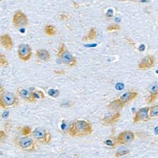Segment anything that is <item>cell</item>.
Segmentation results:
<instances>
[{"mask_svg":"<svg viewBox=\"0 0 158 158\" xmlns=\"http://www.w3.org/2000/svg\"><path fill=\"white\" fill-rule=\"evenodd\" d=\"M35 56L38 60L43 61H49L51 60V55L46 49H38L36 51Z\"/></svg>","mask_w":158,"mask_h":158,"instance_id":"obj_14","label":"cell"},{"mask_svg":"<svg viewBox=\"0 0 158 158\" xmlns=\"http://www.w3.org/2000/svg\"><path fill=\"white\" fill-rule=\"evenodd\" d=\"M3 92H5V88L3 86L0 84V93H2Z\"/></svg>","mask_w":158,"mask_h":158,"instance_id":"obj_31","label":"cell"},{"mask_svg":"<svg viewBox=\"0 0 158 158\" xmlns=\"http://www.w3.org/2000/svg\"><path fill=\"white\" fill-rule=\"evenodd\" d=\"M96 37H97V31L96 28L92 27L90 29L88 34L82 37V41L84 42H88L90 41H93L96 38Z\"/></svg>","mask_w":158,"mask_h":158,"instance_id":"obj_16","label":"cell"},{"mask_svg":"<svg viewBox=\"0 0 158 158\" xmlns=\"http://www.w3.org/2000/svg\"><path fill=\"white\" fill-rule=\"evenodd\" d=\"M21 133L23 136H29V135L32 134V129L30 127L24 126L21 128Z\"/></svg>","mask_w":158,"mask_h":158,"instance_id":"obj_21","label":"cell"},{"mask_svg":"<svg viewBox=\"0 0 158 158\" xmlns=\"http://www.w3.org/2000/svg\"><path fill=\"white\" fill-rule=\"evenodd\" d=\"M135 135L132 131L130 130L125 131L118 135L117 138V142L118 143L121 144H125L133 141Z\"/></svg>","mask_w":158,"mask_h":158,"instance_id":"obj_10","label":"cell"},{"mask_svg":"<svg viewBox=\"0 0 158 158\" xmlns=\"http://www.w3.org/2000/svg\"><path fill=\"white\" fill-rule=\"evenodd\" d=\"M57 32V29L55 27L54 25L49 24L45 26L44 27V33L49 35V36H52L55 35Z\"/></svg>","mask_w":158,"mask_h":158,"instance_id":"obj_18","label":"cell"},{"mask_svg":"<svg viewBox=\"0 0 158 158\" xmlns=\"http://www.w3.org/2000/svg\"><path fill=\"white\" fill-rule=\"evenodd\" d=\"M17 95L22 99L29 102H35L37 100L35 99L32 91L24 88H18L16 91Z\"/></svg>","mask_w":158,"mask_h":158,"instance_id":"obj_8","label":"cell"},{"mask_svg":"<svg viewBox=\"0 0 158 158\" xmlns=\"http://www.w3.org/2000/svg\"><path fill=\"white\" fill-rule=\"evenodd\" d=\"M93 130V125L90 122L77 120L69 126L67 129V133L72 137H82L91 134Z\"/></svg>","mask_w":158,"mask_h":158,"instance_id":"obj_1","label":"cell"},{"mask_svg":"<svg viewBox=\"0 0 158 158\" xmlns=\"http://www.w3.org/2000/svg\"><path fill=\"white\" fill-rule=\"evenodd\" d=\"M14 142L17 148L26 152H34L37 146V141L30 136L17 137Z\"/></svg>","mask_w":158,"mask_h":158,"instance_id":"obj_2","label":"cell"},{"mask_svg":"<svg viewBox=\"0 0 158 158\" xmlns=\"http://www.w3.org/2000/svg\"><path fill=\"white\" fill-rule=\"evenodd\" d=\"M120 118V113L119 112H116L113 114L106 116L105 117H104L101 120V123L103 125H113L119 120Z\"/></svg>","mask_w":158,"mask_h":158,"instance_id":"obj_13","label":"cell"},{"mask_svg":"<svg viewBox=\"0 0 158 158\" xmlns=\"http://www.w3.org/2000/svg\"><path fill=\"white\" fill-rule=\"evenodd\" d=\"M34 96L37 100L38 99H44L45 98V96L43 93V92L41 90H36L35 92H33Z\"/></svg>","mask_w":158,"mask_h":158,"instance_id":"obj_26","label":"cell"},{"mask_svg":"<svg viewBox=\"0 0 158 158\" xmlns=\"http://www.w3.org/2000/svg\"><path fill=\"white\" fill-rule=\"evenodd\" d=\"M121 29V27L118 25V24H113L107 27L106 30L109 32H112V31H119Z\"/></svg>","mask_w":158,"mask_h":158,"instance_id":"obj_27","label":"cell"},{"mask_svg":"<svg viewBox=\"0 0 158 158\" xmlns=\"http://www.w3.org/2000/svg\"><path fill=\"white\" fill-rule=\"evenodd\" d=\"M149 116L151 118L158 117V105H156L151 108Z\"/></svg>","mask_w":158,"mask_h":158,"instance_id":"obj_22","label":"cell"},{"mask_svg":"<svg viewBox=\"0 0 158 158\" xmlns=\"http://www.w3.org/2000/svg\"><path fill=\"white\" fill-rule=\"evenodd\" d=\"M18 96L11 92H3L0 93V107L3 109H8L16 106L19 104Z\"/></svg>","mask_w":158,"mask_h":158,"instance_id":"obj_4","label":"cell"},{"mask_svg":"<svg viewBox=\"0 0 158 158\" xmlns=\"http://www.w3.org/2000/svg\"><path fill=\"white\" fill-rule=\"evenodd\" d=\"M0 44L6 50H10L14 46L12 39L8 34H5L0 37Z\"/></svg>","mask_w":158,"mask_h":158,"instance_id":"obj_12","label":"cell"},{"mask_svg":"<svg viewBox=\"0 0 158 158\" xmlns=\"http://www.w3.org/2000/svg\"><path fill=\"white\" fill-rule=\"evenodd\" d=\"M117 143V139H115L114 137L108 138L104 141V143L106 145V146L111 148H114L116 146Z\"/></svg>","mask_w":158,"mask_h":158,"instance_id":"obj_20","label":"cell"},{"mask_svg":"<svg viewBox=\"0 0 158 158\" xmlns=\"http://www.w3.org/2000/svg\"><path fill=\"white\" fill-rule=\"evenodd\" d=\"M9 64V62L5 56L2 53H0V64L3 67H8V65Z\"/></svg>","mask_w":158,"mask_h":158,"instance_id":"obj_25","label":"cell"},{"mask_svg":"<svg viewBox=\"0 0 158 158\" xmlns=\"http://www.w3.org/2000/svg\"><path fill=\"white\" fill-rule=\"evenodd\" d=\"M29 20L24 13L21 10L16 11L13 17V23L15 27H22L28 25Z\"/></svg>","mask_w":158,"mask_h":158,"instance_id":"obj_7","label":"cell"},{"mask_svg":"<svg viewBox=\"0 0 158 158\" xmlns=\"http://www.w3.org/2000/svg\"><path fill=\"white\" fill-rule=\"evenodd\" d=\"M69 18L70 17H69V15L67 14H61L59 15V19L62 21H67V20H69Z\"/></svg>","mask_w":158,"mask_h":158,"instance_id":"obj_28","label":"cell"},{"mask_svg":"<svg viewBox=\"0 0 158 158\" xmlns=\"http://www.w3.org/2000/svg\"><path fill=\"white\" fill-rule=\"evenodd\" d=\"M138 96V93H136L135 91H129L127 92V93H124L120 98V100L122 102L125 104L126 103L131 101V100H133L135 99Z\"/></svg>","mask_w":158,"mask_h":158,"instance_id":"obj_15","label":"cell"},{"mask_svg":"<svg viewBox=\"0 0 158 158\" xmlns=\"http://www.w3.org/2000/svg\"><path fill=\"white\" fill-rule=\"evenodd\" d=\"M158 97V91L154 92V93H151L150 95L147 98V103L150 104L154 101L156 98Z\"/></svg>","mask_w":158,"mask_h":158,"instance_id":"obj_23","label":"cell"},{"mask_svg":"<svg viewBox=\"0 0 158 158\" xmlns=\"http://www.w3.org/2000/svg\"><path fill=\"white\" fill-rule=\"evenodd\" d=\"M155 63L154 57L149 55L143 58L139 64V68L140 70H147L152 67Z\"/></svg>","mask_w":158,"mask_h":158,"instance_id":"obj_11","label":"cell"},{"mask_svg":"<svg viewBox=\"0 0 158 158\" xmlns=\"http://www.w3.org/2000/svg\"><path fill=\"white\" fill-rule=\"evenodd\" d=\"M7 138V134L4 130H0V141L5 140Z\"/></svg>","mask_w":158,"mask_h":158,"instance_id":"obj_29","label":"cell"},{"mask_svg":"<svg viewBox=\"0 0 158 158\" xmlns=\"http://www.w3.org/2000/svg\"><path fill=\"white\" fill-rule=\"evenodd\" d=\"M48 94L52 98H57L60 95V91L58 89H50L48 91Z\"/></svg>","mask_w":158,"mask_h":158,"instance_id":"obj_24","label":"cell"},{"mask_svg":"<svg viewBox=\"0 0 158 158\" xmlns=\"http://www.w3.org/2000/svg\"><path fill=\"white\" fill-rule=\"evenodd\" d=\"M124 104L122 102L120 99H117L111 102L108 106V110H118L123 108Z\"/></svg>","mask_w":158,"mask_h":158,"instance_id":"obj_17","label":"cell"},{"mask_svg":"<svg viewBox=\"0 0 158 158\" xmlns=\"http://www.w3.org/2000/svg\"><path fill=\"white\" fill-rule=\"evenodd\" d=\"M58 56L64 64L69 67H73L77 64L76 58L67 49L63 43H61L60 44Z\"/></svg>","mask_w":158,"mask_h":158,"instance_id":"obj_3","label":"cell"},{"mask_svg":"<svg viewBox=\"0 0 158 158\" xmlns=\"http://www.w3.org/2000/svg\"><path fill=\"white\" fill-rule=\"evenodd\" d=\"M18 57L23 61H29L32 55V49L31 47L27 44H20L17 50Z\"/></svg>","mask_w":158,"mask_h":158,"instance_id":"obj_6","label":"cell"},{"mask_svg":"<svg viewBox=\"0 0 158 158\" xmlns=\"http://www.w3.org/2000/svg\"><path fill=\"white\" fill-rule=\"evenodd\" d=\"M129 152H130V151L127 148H126L125 147H120L118 148V149L116 152L115 156L116 157H122V156L128 154L129 153Z\"/></svg>","mask_w":158,"mask_h":158,"instance_id":"obj_19","label":"cell"},{"mask_svg":"<svg viewBox=\"0 0 158 158\" xmlns=\"http://www.w3.org/2000/svg\"><path fill=\"white\" fill-rule=\"evenodd\" d=\"M155 132L158 135V127L155 128Z\"/></svg>","mask_w":158,"mask_h":158,"instance_id":"obj_34","label":"cell"},{"mask_svg":"<svg viewBox=\"0 0 158 158\" xmlns=\"http://www.w3.org/2000/svg\"><path fill=\"white\" fill-rule=\"evenodd\" d=\"M106 16L108 18H111L113 16V11L111 9H110L109 10H108Z\"/></svg>","mask_w":158,"mask_h":158,"instance_id":"obj_30","label":"cell"},{"mask_svg":"<svg viewBox=\"0 0 158 158\" xmlns=\"http://www.w3.org/2000/svg\"><path fill=\"white\" fill-rule=\"evenodd\" d=\"M55 73H56V74H63V72L61 71V70H55Z\"/></svg>","mask_w":158,"mask_h":158,"instance_id":"obj_33","label":"cell"},{"mask_svg":"<svg viewBox=\"0 0 158 158\" xmlns=\"http://www.w3.org/2000/svg\"><path fill=\"white\" fill-rule=\"evenodd\" d=\"M123 87V85L122 84H118L117 85V88H118V89H122Z\"/></svg>","mask_w":158,"mask_h":158,"instance_id":"obj_32","label":"cell"},{"mask_svg":"<svg viewBox=\"0 0 158 158\" xmlns=\"http://www.w3.org/2000/svg\"><path fill=\"white\" fill-rule=\"evenodd\" d=\"M150 107H145L139 109L135 113L134 117V122L138 123L140 122H146L148 121L150 118L149 116V111Z\"/></svg>","mask_w":158,"mask_h":158,"instance_id":"obj_9","label":"cell"},{"mask_svg":"<svg viewBox=\"0 0 158 158\" xmlns=\"http://www.w3.org/2000/svg\"><path fill=\"white\" fill-rule=\"evenodd\" d=\"M32 136L35 140L41 143H49L51 141V135L49 131L41 127L35 128L32 131Z\"/></svg>","mask_w":158,"mask_h":158,"instance_id":"obj_5","label":"cell"}]
</instances>
